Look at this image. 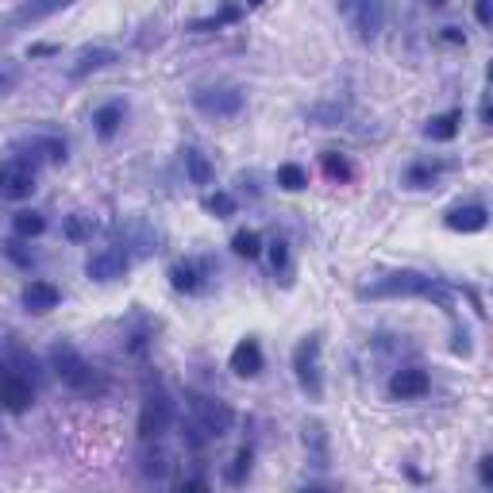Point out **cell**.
<instances>
[{
  "instance_id": "obj_27",
  "label": "cell",
  "mask_w": 493,
  "mask_h": 493,
  "mask_svg": "<svg viewBox=\"0 0 493 493\" xmlns=\"http://www.w3.org/2000/svg\"><path fill=\"white\" fill-rule=\"evenodd\" d=\"M232 251L239 258H258L262 255V236L255 232V227H243V232L232 236Z\"/></svg>"
},
{
  "instance_id": "obj_40",
  "label": "cell",
  "mask_w": 493,
  "mask_h": 493,
  "mask_svg": "<svg viewBox=\"0 0 493 493\" xmlns=\"http://www.w3.org/2000/svg\"><path fill=\"white\" fill-rule=\"evenodd\" d=\"M478 116H482V127H489V96H482V108H478Z\"/></svg>"
},
{
  "instance_id": "obj_23",
  "label": "cell",
  "mask_w": 493,
  "mask_h": 493,
  "mask_svg": "<svg viewBox=\"0 0 493 493\" xmlns=\"http://www.w3.org/2000/svg\"><path fill=\"white\" fill-rule=\"evenodd\" d=\"M320 166H324V174L332 177V182H339V186H347L351 177H355V166L347 162V155H339V151H324V155H320Z\"/></svg>"
},
{
  "instance_id": "obj_5",
  "label": "cell",
  "mask_w": 493,
  "mask_h": 493,
  "mask_svg": "<svg viewBox=\"0 0 493 493\" xmlns=\"http://www.w3.org/2000/svg\"><path fill=\"white\" fill-rule=\"evenodd\" d=\"M193 108L208 120H236L243 112V89L236 86H205L193 93Z\"/></svg>"
},
{
  "instance_id": "obj_33",
  "label": "cell",
  "mask_w": 493,
  "mask_h": 493,
  "mask_svg": "<svg viewBox=\"0 0 493 493\" xmlns=\"http://www.w3.org/2000/svg\"><path fill=\"white\" fill-rule=\"evenodd\" d=\"M15 86H20V65H15V62H0V96L12 93Z\"/></svg>"
},
{
  "instance_id": "obj_9",
  "label": "cell",
  "mask_w": 493,
  "mask_h": 493,
  "mask_svg": "<svg viewBox=\"0 0 493 493\" xmlns=\"http://www.w3.org/2000/svg\"><path fill=\"white\" fill-rule=\"evenodd\" d=\"M70 5L74 0H24L12 15L0 20V31H20V27H31V24H43V20H51V15H58L62 8H70Z\"/></svg>"
},
{
  "instance_id": "obj_22",
  "label": "cell",
  "mask_w": 493,
  "mask_h": 493,
  "mask_svg": "<svg viewBox=\"0 0 493 493\" xmlns=\"http://www.w3.org/2000/svg\"><path fill=\"white\" fill-rule=\"evenodd\" d=\"M448 170L443 162H428V158H420V162H413V166L405 170V186L408 189H432L436 182H439V174Z\"/></svg>"
},
{
  "instance_id": "obj_30",
  "label": "cell",
  "mask_w": 493,
  "mask_h": 493,
  "mask_svg": "<svg viewBox=\"0 0 493 493\" xmlns=\"http://www.w3.org/2000/svg\"><path fill=\"white\" fill-rule=\"evenodd\" d=\"M93 232H96V224L89 216H65V239L70 243H86V239H93Z\"/></svg>"
},
{
  "instance_id": "obj_11",
  "label": "cell",
  "mask_w": 493,
  "mask_h": 493,
  "mask_svg": "<svg viewBox=\"0 0 493 493\" xmlns=\"http://www.w3.org/2000/svg\"><path fill=\"white\" fill-rule=\"evenodd\" d=\"M347 15H351L355 35L363 43H374L386 27V0H355V5L347 8Z\"/></svg>"
},
{
  "instance_id": "obj_13",
  "label": "cell",
  "mask_w": 493,
  "mask_h": 493,
  "mask_svg": "<svg viewBox=\"0 0 493 493\" xmlns=\"http://www.w3.org/2000/svg\"><path fill=\"white\" fill-rule=\"evenodd\" d=\"M428 389H432V377L420 367H405L389 377V397H397V401H420Z\"/></svg>"
},
{
  "instance_id": "obj_34",
  "label": "cell",
  "mask_w": 493,
  "mask_h": 493,
  "mask_svg": "<svg viewBox=\"0 0 493 493\" xmlns=\"http://www.w3.org/2000/svg\"><path fill=\"white\" fill-rule=\"evenodd\" d=\"M5 251H8V258H12V262H20V267H31V255L24 251V243H20V239L5 243Z\"/></svg>"
},
{
  "instance_id": "obj_12",
  "label": "cell",
  "mask_w": 493,
  "mask_h": 493,
  "mask_svg": "<svg viewBox=\"0 0 493 493\" xmlns=\"http://www.w3.org/2000/svg\"><path fill=\"white\" fill-rule=\"evenodd\" d=\"M15 155H20L27 166H35V162H65V143L55 136H27L15 143Z\"/></svg>"
},
{
  "instance_id": "obj_29",
  "label": "cell",
  "mask_w": 493,
  "mask_h": 493,
  "mask_svg": "<svg viewBox=\"0 0 493 493\" xmlns=\"http://www.w3.org/2000/svg\"><path fill=\"white\" fill-rule=\"evenodd\" d=\"M139 470H143V478H155V482H158V478H166L170 463H166V455L155 448V451H143V467H139Z\"/></svg>"
},
{
  "instance_id": "obj_31",
  "label": "cell",
  "mask_w": 493,
  "mask_h": 493,
  "mask_svg": "<svg viewBox=\"0 0 493 493\" xmlns=\"http://www.w3.org/2000/svg\"><path fill=\"white\" fill-rule=\"evenodd\" d=\"M205 208L212 212V216H232V212H236V196L232 193H208L205 196Z\"/></svg>"
},
{
  "instance_id": "obj_17",
  "label": "cell",
  "mask_w": 493,
  "mask_h": 493,
  "mask_svg": "<svg viewBox=\"0 0 493 493\" xmlns=\"http://www.w3.org/2000/svg\"><path fill=\"white\" fill-rule=\"evenodd\" d=\"M20 301H24V308H27V312H35V317H43V312L58 308L62 293H58V286H51V282H43V277H35V282H27V286H24Z\"/></svg>"
},
{
  "instance_id": "obj_38",
  "label": "cell",
  "mask_w": 493,
  "mask_h": 493,
  "mask_svg": "<svg viewBox=\"0 0 493 493\" xmlns=\"http://www.w3.org/2000/svg\"><path fill=\"white\" fill-rule=\"evenodd\" d=\"M43 55H55V46H46V43H39V46H31V58H43Z\"/></svg>"
},
{
  "instance_id": "obj_14",
  "label": "cell",
  "mask_w": 493,
  "mask_h": 493,
  "mask_svg": "<svg viewBox=\"0 0 493 493\" xmlns=\"http://www.w3.org/2000/svg\"><path fill=\"white\" fill-rule=\"evenodd\" d=\"M443 224H448L451 232H458V236H474V232H486L489 212H486V205H458V208H451L448 216H443Z\"/></svg>"
},
{
  "instance_id": "obj_3",
  "label": "cell",
  "mask_w": 493,
  "mask_h": 493,
  "mask_svg": "<svg viewBox=\"0 0 493 493\" xmlns=\"http://www.w3.org/2000/svg\"><path fill=\"white\" fill-rule=\"evenodd\" d=\"M232 424H236V413L224 401H212V397H193L189 401V424L186 428H189L193 448H205V443L227 436L232 432Z\"/></svg>"
},
{
  "instance_id": "obj_16",
  "label": "cell",
  "mask_w": 493,
  "mask_h": 493,
  "mask_svg": "<svg viewBox=\"0 0 493 493\" xmlns=\"http://www.w3.org/2000/svg\"><path fill=\"white\" fill-rule=\"evenodd\" d=\"M227 367H232L236 377H258L262 374V347H258V339H251V336L239 339L232 358H227Z\"/></svg>"
},
{
  "instance_id": "obj_24",
  "label": "cell",
  "mask_w": 493,
  "mask_h": 493,
  "mask_svg": "<svg viewBox=\"0 0 493 493\" xmlns=\"http://www.w3.org/2000/svg\"><path fill=\"white\" fill-rule=\"evenodd\" d=\"M12 232H15V239H35V236L46 232V220L39 216V212H15V216H12Z\"/></svg>"
},
{
  "instance_id": "obj_8",
  "label": "cell",
  "mask_w": 493,
  "mask_h": 493,
  "mask_svg": "<svg viewBox=\"0 0 493 493\" xmlns=\"http://www.w3.org/2000/svg\"><path fill=\"white\" fill-rule=\"evenodd\" d=\"M35 193V166H27L24 158L0 162V196L5 201H27Z\"/></svg>"
},
{
  "instance_id": "obj_10",
  "label": "cell",
  "mask_w": 493,
  "mask_h": 493,
  "mask_svg": "<svg viewBox=\"0 0 493 493\" xmlns=\"http://www.w3.org/2000/svg\"><path fill=\"white\" fill-rule=\"evenodd\" d=\"M31 405H35V386H31L27 374L12 370L0 377V408H8L12 417H24Z\"/></svg>"
},
{
  "instance_id": "obj_37",
  "label": "cell",
  "mask_w": 493,
  "mask_h": 493,
  "mask_svg": "<svg viewBox=\"0 0 493 493\" xmlns=\"http://www.w3.org/2000/svg\"><path fill=\"white\" fill-rule=\"evenodd\" d=\"M474 15H478V24H482V27H489V20H493L489 0H474Z\"/></svg>"
},
{
  "instance_id": "obj_1",
  "label": "cell",
  "mask_w": 493,
  "mask_h": 493,
  "mask_svg": "<svg viewBox=\"0 0 493 493\" xmlns=\"http://www.w3.org/2000/svg\"><path fill=\"white\" fill-rule=\"evenodd\" d=\"M363 301H386V297H420V301H432L439 305L448 317H455V289L443 282V277L432 274H420V270H393L377 282L358 289Z\"/></svg>"
},
{
  "instance_id": "obj_39",
  "label": "cell",
  "mask_w": 493,
  "mask_h": 493,
  "mask_svg": "<svg viewBox=\"0 0 493 493\" xmlns=\"http://www.w3.org/2000/svg\"><path fill=\"white\" fill-rule=\"evenodd\" d=\"M182 489H208V482H205V478H186Z\"/></svg>"
},
{
  "instance_id": "obj_36",
  "label": "cell",
  "mask_w": 493,
  "mask_h": 493,
  "mask_svg": "<svg viewBox=\"0 0 493 493\" xmlns=\"http://www.w3.org/2000/svg\"><path fill=\"white\" fill-rule=\"evenodd\" d=\"M439 39H443V43H451V46H463V43H467V35H463L458 27H443V31H439Z\"/></svg>"
},
{
  "instance_id": "obj_21",
  "label": "cell",
  "mask_w": 493,
  "mask_h": 493,
  "mask_svg": "<svg viewBox=\"0 0 493 493\" xmlns=\"http://www.w3.org/2000/svg\"><path fill=\"white\" fill-rule=\"evenodd\" d=\"M458 124H463V112L458 108L439 112V116H432L428 124H424V136H428L432 143H451L458 136Z\"/></svg>"
},
{
  "instance_id": "obj_28",
  "label": "cell",
  "mask_w": 493,
  "mask_h": 493,
  "mask_svg": "<svg viewBox=\"0 0 493 493\" xmlns=\"http://www.w3.org/2000/svg\"><path fill=\"white\" fill-rule=\"evenodd\" d=\"M251 463H255V451L251 448H239L236 458H232V467H227L224 478L232 482V486H243L246 482V474H251Z\"/></svg>"
},
{
  "instance_id": "obj_43",
  "label": "cell",
  "mask_w": 493,
  "mask_h": 493,
  "mask_svg": "<svg viewBox=\"0 0 493 493\" xmlns=\"http://www.w3.org/2000/svg\"><path fill=\"white\" fill-rule=\"evenodd\" d=\"M243 5H246V8H258V5H267V0H243Z\"/></svg>"
},
{
  "instance_id": "obj_35",
  "label": "cell",
  "mask_w": 493,
  "mask_h": 493,
  "mask_svg": "<svg viewBox=\"0 0 493 493\" xmlns=\"http://www.w3.org/2000/svg\"><path fill=\"white\" fill-rule=\"evenodd\" d=\"M478 482H482L486 489L493 486V455H482V458H478Z\"/></svg>"
},
{
  "instance_id": "obj_4",
  "label": "cell",
  "mask_w": 493,
  "mask_h": 493,
  "mask_svg": "<svg viewBox=\"0 0 493 493\" xmlns=\"http://www.w3.org/2000/svg\"><path fill=\"white\" fill-rule=\"evenodd\" d=\"M320 351H324V339L320 332L305 336L297 347H293V377L297 386L305 389L308 401H320L324 397V370H320Z\"/></svg>"
},
{
  "instance_id": "obj_15",
  "label": "cell",
  "mask_w": 493,
  "mask_h": 493,
  "mask_svg": "<svg viewBox=\"0 0 493 493\" xmlns=\"http://www.w3.org/2000/svg\"><path fill=\"white\" fill-rule=\"evenodd\" d=\"M120 55L112 51V46H81L74 65H70V77H89L96 70H108V65H116Z\"/></svg>"
},
{
  "instance_id": "obj_26",
  "label": "cell",
  "mask_w": 493,
  "mask_h": 493,
  "mask_svg": "<svg viewBox=\"0 0 493 493\" xmlns=\"http://www.w3.org/2000/svg\"><path fill=\"white\" fill-rule=\"evenodd\" d=\"M277 186L286 193H301L308 186V170L297 166V162H286V166H277Z\"/></svg>"
},
{
  "instance_id": "obj_2",
  "label": "cell",
  "mask_w": 493,
  "mask_h": 493,
  "mask_svg": "<svg viewBox=\"0 0 493 493\" xmlns=\"http://www.w3.org/2000/svg\"><path fill=\"white\" fill-rule=\"evenodd\" d=\"M51 367L62 377V386H70L74 393H81V397H96V393H105V377L89 367V358L81 355L74 343H55L51 347Z\"/></svg>"
},
{
  "instance_id": "obj_25",
  "label": "cell",
  "mask_w": 493,
  "mask_h": 493,
  "mask_svg": "<svg viewBox=\"0 0 493 493\" xmlns=\"http://www.w3.org/2000/svg\"><path fill=\"white\" fill-rule=\"evenodd\" d=\"M186 170H189L193 186H208L212 182V162L196 151V146H186Z\"/></svg>"
},
{
  "instance_id": "obj_20",
  "label": "cell",
  "mask_w": 493,
  "mask_h": 493,
  "mask_svg": "<svg viewBox=\"0 0 493 493\" xmlns=\"http://www.w3.org/2000/svg\"><path fill=\"white\" fill-rule=\"evenodd\" d=\"M124 120H127V105L124 101H108V105H101L93 112V127H96V136L101 139L116 136V131L124 127Z\"/></svg>"
},
{
  "instance_id": "obj_42",
  "label": "cell",
  "mask_w": 493,
  "mask_h": 493,
  "mask_svg": "<svg viewBox=\"0 0 493 493\" xmlns=\"http://www.w3.org/2000/svg\"><path fill=\"white\" fill-rule=\"evenodd\" d=\"M336 5H339V12H347V8L355 5V0H336Z\"/></svg>"
},
{
  "instance_id": "obj_6",
  "label": "cell",
  "mask_w": 493,
  "mask_h": 493,
  "mask_svg": "<svg viewBox=\"0 0 493 493\" xmlns=\"http://www.w3.org/2000/svg\"><path fill=\"white\" fill-rule=\"evenodd\" d=\"M170 424H174V401H170V393H162V389L158 393H146L143 408H139V439L151 443L162 432H170Z\"/></svg>"
},
{
  "instance_id": "obj_19",
  "label": "cell",
  "mask_w": 493,
  "mask_h": 493,
  "mask_svg": "<svg viewBox=\"0 0 493 493\" xmlns=\"http://www.w3.org/2000/svg\"><path fill=\"white\" fill-rule=\"evenodd\" d=\"M205 277H208L205 262L186 258V262H177V267H170V286L177 293H201L205 289Z\"/></svg>"
},
{
  "instance_id": "obj_41",
  "label": "cell",
  "mask_w": 493,
  "mask_h": 493,
  "mask_svg": "<svg viewBox=\"0 0 493 493\" xmlns=\"http://www.w3.org/2000/svg\"><path fill=\"white\" fill-rule=\"evenodd\" d=\"M424 5H428V8H443V5H448V0H424Z\"/></svg>"
},
{
  "instance_id": "obj_18",
  "label": "cell",
  "mask_w": 493,
  "mask_h": 493,
  "mask_svg": "<svg viewBox=\"0 0 493 493\" xmlns=\"http://www.w3.org/2000/svg\"><path fill=\"white\" fill-rule=\"evenodd\" d=\"M239 20H243V5H239V0H224L220 12L201 15V20H193L186 31H193V35H208V31H220V27L239 24Z\"/></svg>"
},
{
  "instance_id": "obj_32",
  "label": "cell",
  "mask_w": 493,
  "mask_h": 493,
  "mask_svg": "<svg viewBox=\"0 0 493 493\" xmlns=\"http://www.w3.org/2000/svg\"><path fill=\"white\" fill-rule=\"evenodd\" d=\"M270 267H274V274H289V246H286V239L270 243Z\"/></svg>"
},
{
  "instance_id": "obj_7",
  "label": "cell",
  "mask_w": 493,
  "mask_h": 493,
  "mask_svg": "<svg viewBox=\"0 0 493 493\" xmlns=\"http://www.w3.org/2000/svg\"><path fill=\"white\" fill-rule=\"evenodd\" d=\"M127 267H131V255H127V246H101V251H93L89 258H86V274L93 277V282H101V286H108V282H120V277L127 274Z\"/></svg>"
}]
</instances>
